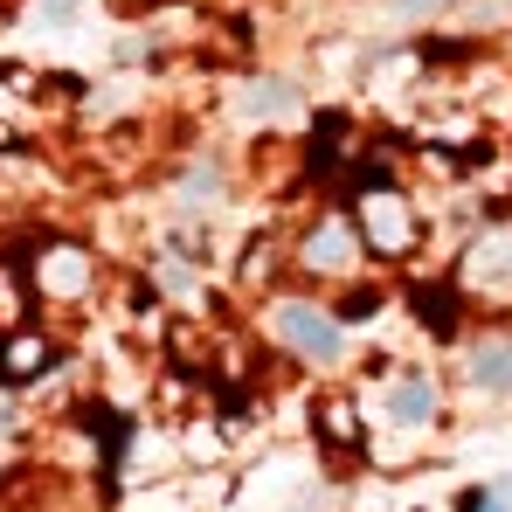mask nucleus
<instances>
[{
    "label": "nucleus",
    "mask_w": 512,
    "mask_h": 512,
    "mask_svg": "<svg viewBox=\"0 0 512 512\" xmlns=\"http://www.w3.org/2000/svg\"><path fill=\"white\" fill-rule=\"evenodd\" d=\"M277 340L298 346L305 360H319V367H326V360H340L346 333H340V319H333V312H319V305H298V298H291V305H277Z\"/></svg>",
    "instance_id": "nucleus-1"
},
{
    "label": "nucleus",
    "mask_w": 512,
    "mask_h": 512,
    "mask_svg": "<svg viewBox=\"0 0 512 512\" xmlns=\"http://www.w3.org/2000/svg\"><path fill=\"white\" fill-rule=\"evenodd\" d=\"M367 236H374V250H409V236H416V222H409V208H402V194H367Z\"/></svg>",
    "instance_id": "nucleus-2"
},
{
    "label": "nucleus",
    "mask_w": 512,
    "mask_h": 512,
    "mask_svg": "<svg viewBox=\"0 0 512 512\" xmlns=\"http://www.w3.org/2000/svg\"><path fill=\"white\" fill-rule=\"evenodd\" d=\"M305 263L340 277V270H353V263H360V236H353L346 222H326V229H312V236H305Z\"/></svg>",
    "instance_id": "nucleus-3"
},
{
    "label": "nucleus",
    "mask_w": 512,
    "mask_h": 512,
    "mask_svg": "<svg viewBox=\"0 0 512 512\" xmlns=\"http://www.w3.org/2000/svg\"><path fill=\"white\" fill-rule=\"evenodd\" d=\"M471 381L485 388V395H506L512 388V340H492L471 353Z\"/></svg>",
    "instance_id": "nucleus-4"
},
{
    "label": "nucleus",
    "mask_w": 512,
    "mask_h": 512,
    "mask_svg": "<svg viewBox=\"0 0 512 512\" xmlns=\"http://www.w3.org/2000/svg\"><path fill=\"white\" fill-rule=\"evenodd\" d=\"M388 416H395V423H429V416H436V388H429L423 374L395 381V395H388Z\"/></svg>",
    "instance_id": "nucleus-5"
},
{
    "label": "nucleus",
    "mask_w": 512,
    "mask_h": 512,
    "mask_svg": "<svg viewBox=\"0 0 512 512\" xmlns=\"http://www.w3.org/2000/svg\"><path fill=\"white\" fill-rule=\"evenodd\" d=\"M49 374V346L42 340H7L0 346V381H35Z\"/></svg>",
    "instance_id": "nucleus-6"
},
{
    "label": "nucleus",
    "mask_w": 512,
    "mask_h": 512,
    "mask_svg": "<svg viewBox=\"0 0 512 512\" xmlns=\"http://www.w3.org/2000/svg\"><path fill=\"white\" fill-rule=\"evenodd\" d=\"M416 319H423L429 333H436V340H450V333H457V291H443V284H436V291H416Z\"/></svg>",
    "instance_id": "nucleus-7"
},
{
    "label": "nucleus",
    "mask_w": 512,
    "mask_h": 512,
    "mask_svg": "<svg viewBox=\"0 0 512 512\" xmlns=\"http://www.w3.org/2000/svg\"><path fill=\"white\" fill-rule=\"evenodd\" d=\"M90 284V256L84 250H56L42 263V291H84Z\"/></svg>",
    "instance_id": "nucleus-8"
},
{
    "label": "nucleus",
    "mask_w": 512,
    "mask_h": 512,
    "mask_svg": "<svg viewBox=\"0 0 512 512\" xmlns=\"http://www.w3.org/2000/svg\"><path fill=\"white\" fill-rule=\"evenodd\" d=\"M471 277H485V284H512V236L478 243V250H471Z\"/></svg>",
    "instance_id": "nucleus-9"
},
{
    "label": "nucleus",
    "mask_w": 512,
    "mask_h": 512,
    "mask_svg": "<svg viewBox=\"0 0 512 512\" xmlns=\"http://www.w3.org/2000/svg\"><path fill=\"white\" fill-rule=\"evenodd\" d=\"M291 111V84H277V77H263L250 90V118H284Z\"/></svg>",
    "instance_id": "nucleus-10"
},
{
    "label": "nucleus",
    "mask_w": 512,
    "mask_h": 512,
    "mask_svg": "<svg viewBox=\"0 0 512 512\" xmlns=\"http://www.w3.org/2000/svg\"><path fill=\"white\" fill-rule=\"evenodd\" d=\"M319 423H326V436H333L340 450L360 443V416H353V402H326V416H319Z\"/></svg>",
    "instance_id": "nucleus-11"
},
{
    "label": "nucleus",
    "mask_w": 512,
    "mask_h": 512,
    "mask_svg": "<svg viewBox=\"0 0 512 512\" xmlns=\"http://www.w3.org/2000/svg\"><path fill=\"white\" fill-rule=\"evenodd\" d=\"M457 512H512V478H499L492 492H471V499H464Z\"/></svg>",
    "instance_id": "nucleus-12"
},
{
    "label": "nucleus",
    "mask_w": 512,
    "mask_h": 512,
    "mask_svg": "<svg viewBox=\"0 0 512 512\" xmlns=\"http://www.w3.org/2000/svg\"><path fill=\"white\" fill-rule=\"evenodd\" d=\"M443 0H402V14H436Z\"/></svg>",
    "instance_id": "nucleus-13"
}]
</instances>
